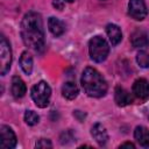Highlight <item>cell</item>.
I'll return each instance as SVG.
<instances>
[{"label":"cell","mask_w":149,"mask_h":149,"mask_svg":"<svg viewBox=\"0 0 149 149\" xmlns=\"http://www.w3.org/2000/svg\"><path fill=\"white\" fill-rule=\"evenodd\" d=\"M30 95H31V99L34 100V102L37 107L44 108L49 105V100H50V95H51V88L47 81L41 80L31 87Z\"/></svg>","instance_id":"277c9868"},{"label":"cell","mask_w":149,"mask_h":149,"mask_svg":"<svg viewBox=\"0 0 149 149\" xmlns=\"http://www.w3.org/2000/svg\"><path fill=\"white\" fill-rule=\"evenodd\" d=\"M79 93L78 86L76 85V83L73 81H66L64 83L63 87H62V94L64 98H66L68 100H73L74 98H77Z\"/></svg>","instance_id":"2e32d148"},{"label":"cell","mask_w":149,"mask_h":149,"mask_svg":"<svg viewBox=\"0 0 149 149\" xmlns=\"http://www.w3.org/2000/svg\"><path fill=\"white\" fill-rule=\"evenodd\" d=\"M10 90H12V94L14 98L19 99V98H22L26 92H27V87H26V84L24 81L19 77V76H14L12 78V86H10Z\"/></svg>","instance_id":"8fae6325"},{"label":"cell","mask_w":149,"mask_h":149,"mask_svg":"<svg viewBox=\"0 0 149 149\" xmlns=\"http://www.w3.org/2000/svg\"><path fill=\"white\" fill-rule=\"evenodd\" d=\"M65 1H68V2H73L74 0H65Z\"/></svg>","instance_id":"cb8c5ba5"},{"label":"cell","mask_w":149,"mask_h":149,"mask_svg":"<svg viewBox=\"0 0 149 149\" xmlns=\"http://www.w3.org/2000/svg\"><path fill=\"white\" fill-rule=\"evenodd\" d=\"M35 147L36 148H51L52 144H51L50 140H48V139H41V140H38L35 143Z\"/></svg>","instance_id":"ffe728a7"},{"label":"cell","mask_w":149,"mask_h":149,"mask_svg":"<svg viewBox=\"0 0 149 149\" xmlns=\"http://www.w3.org/2000/svg\"><path fill=\"white\" fill-rule=\"evenodd\" d=\"M136 62L141 68H149V54L146 51H140L136 55Z\"/></svg>","instance_id":"d6986e66"},{"label":"cell","mask_w":149,"mask_h":149,"mask_svg":"<svg viewBox=\"0 0 149 149\" xmlns=\"http://www.w3.org/2000/svg\"><path fill=\"white\" fill-rule=\"evenodd\" d=\"M80 83L84 92L88 97H93V98L104 97L108 88L107 81L105 80L102 74L98 70L91 66H87L84 69L81 73Z\"/></svg>","instance_id":"7a4b0ae2"},{"label":"cell","mask_w":149,"mask_h":149,"mask_svg":"<svg viewBox=\"0 0 149 149\" xmlns=\"http://www.w3.org/2000/svg\"><path fill=\"white\" fill-rule=\"evenodd\" d=\"M52 5H54V7H56V9H58V10H62L63 7H64V2H63L62 0H54Z\"/></svg>","instance_id":"44dd1931"},{"label":"cell","mask_w":149,"mask_h":149,"mask_svg":"<svg viewBox=\"0 0 149 149\" xmlns=\"http://www.w3.org/2000/svg\"><path fill=\"white\" fill-rule=\"evenodd\" d=\"M130 42L134 48H146L149 45V40H148L147 34L140 29L135 30L130 35Z\"/></svg>","instance_id":"7c38bea8"},{"label":"cell","mask_w":149,"mask_h":149,"mask_svg":"<svg viewBox=\"0 0 149 149\" xmlns=\"http://www.w3.org/2000/svg\"><path fill=\"white\" fill-rule=\"evenodd\" d=\"M91 135L95 140V142L100 146H105L108 141V134L106 128L101 123H95L91 128Z\"/></svg>","instance_id":"9c48e42d"},{"label":"cell","mask_w":149,"mask_h":149,"mask_svg":"<svg viewBox=\"0 0 149 149\" xmlns=\"http://www.w3.org/2000/svg\"><path fill=\"white\" fill-rule=\"evenodd\" d=\"M12 64V50L10 45L7 42L6 37L2 35L0 38V72L2 76H5Z\"/></svg>","instance_id":"5b68a950"},{"label":"cell","mask_w":149,"mask_h":149,"mask_svg":"<svg viewBox=\"0 0 149 149\" xmlns=\"http://www.w3.org/2000/svg\"><path fill=\"white\" fill-rule=\"evenodd\" d=\"M135 140L144 148H149V129L143 126H137L134 130Z\"/></svg>","instance_id":"9a60e30c"},{"label":"cell","mask_w":149,"mask_h":149,"mask_svg":"<svg viewBox=\"0 0 149 149\" xmlns=\"http://www.w3.org/2000/svg\"><path fill=\"white\" fill-rule=\"evenodd\" d=\"M40 116L37 115V113H35L34 111H26L24 113V122L28 126H34L36 123H38Z\"/></svg>","instance_id":"ac0fdd59"},{"label":"cell","mask_w":149,"mask_h":149,"mask_svg":"<svg viewBox=\"0 0 149 149\" xmlns=\"http://www.w3.org/2000/svg\"><path fill=\"white\" fill-rule=\"evenodd\" d=\"M106 33L108 35V38L112 43V45H116L121 42L122 40V33H121V29L114 24V23H108L106 26Z\"/></svg>","instance_id":"4fadbf2b"},{"label":"cell","mask_w":149,"mask_h":149,"mask_svg":"<svg viewBox=\"0 0 149 149\" xmlns=\"http://www.w3.org/2000/svg\"><path fill=\"white\" fill-rule=\"evenodd\" d=\"M128 13L134 20L142 21L147 16V13H148L144 0H129Z\"/></svg>","instance_id":"8992f818"},{"label":"cell","mask_w":149,"mask_h":149,"mask_svg":"<svg viewBox=\"0 0 149 149\" xmlns=\"http://www.w3.org/2000/svg\"><path fill=\"white\" fill-rule=\"evenodd\" d=\"M16 135L8 126L2 125L0 127V147L5 149H12L16 146Z\"/></svg>","instance_id":"52a82bcc"},{"label":"cell","mask_w":149,"mask_h":149,"mask_svg":"<svg viewBox=\"0 0 149 149\" xmlns=\"http://www.w3.org/2000/svg\"><path fill=\"white\" fill-rule=\"evenodd\" d=\"M21 37L23 43L35 51L44 48V29L42 16L36 12L27 13L21 22Z\"/></svg>","instance_id":"6da1fadb"},{"label":"cell","mask_w":149,"mask_h":149,"mask_svg":"<svg viewBox=\"0 0 149 149\" xmlns=\"http://www.w3.org/2000/svg\"><path fill=\"white\" fill-rule=\"evenodd\" d=\"M20 66L26 74H30L33 72V57L28 51H23L20 57Z\"/></svg>","instance_id":"e0dca14e"},{"label":"cell","mask_w":149,"mask_h":149,"mask_svg":"<svg viewBox=\"0 0 149 149\" xmlns=\"http://www.w3.org/2000/svg\"><path fill=\"white\" fill-rule=\"evenodd\" d=\"M125 147H128V148H135V146L130 142H125L122 144H120V148H125Z\"/></svg>","instance_id":"603a6c76"},{"label":"cell","mask_w":149,"mask_h":149,"mask_svg":"<svg viewBox=\"0 0 149 149\" xmlns=\"http://www.w3.org/2000/svg\"><path fill=\"white\" fill-rule=\"evenodd\" d=\"M114 100L119 107H125L132 102V97L130 94L121 86H116L114 90Z\"/></svg>","instance_id":"30bf717a"},{"label":"cell","mask_w":149,"mask_h":149,"mask_svg":"<svg viewBox=\"0 0 149 149\" xmlns=\"http://www.w3.org/2000/svg\"><path fill=\"white\" fill-rule=\"evenodd\" d=\"M73 115H74L79 121H83L84 118H85V113H83V112H80V111H74V112H73Z\"/></svg>","instance_id":"7402d4cb"},{"label":"cell","mask_w":149,"mask_h":149,"mask_svg":"<svg viewBox=\"0 0 149 149\" xmlns=\"http://www.w3.org/2000/svg\"><path fill=\"white\" fill-rule=\"evenodd\" d=\"M133 93L139 99H147L149 97V81L144 78H139L133 84Z\"/></svg>","instance_id":"ba28073f"},{"label":"cell","mask_w":149,"mask_h":149,"mask_svg":"<svg viewBox=\"0 0 149 149\" xmlns=\"http://www.w3.org/2000/svg\"><path fill=\"white\" fill-rule=\"evenodd\" d=\"M88 51L90 57L97 63L104 62L109 52V47L106 40L101 36H94L88 42Z\"/></svg>","instance_id":"3957f363"},{"label":"cell","mask_w":149,"mask_h":149,"mask_svg":"<svg viewBox=\"0 0 149 149\" xmlns=\"http://www.w3.org/2000/svg\"><path fill=\"white\" fill-rule=\"evenodd\" d=\"M48 27H49V30L51 31V34L54 36H56V37L63 35L64 31H65V24H64V22L61 21L57 17H54V16L49 17V20H48Z\"/></svg>","instance_id":"5bb4252c"}]
</instances>
